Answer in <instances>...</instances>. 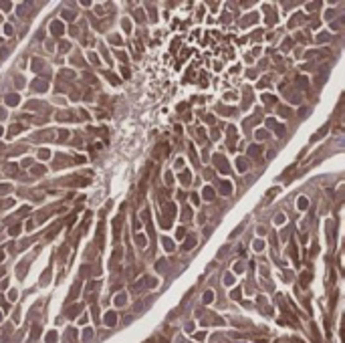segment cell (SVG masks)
Here are the masks:
<instances>
[{
    "mask_svg": "<svg viewBox=\"0 0 345 343\" xmlns=\"http://www.w3.org/2000/svg\"><path fill=\"white\" fill-rule=\"evenodd\" d=\"M168 152H170V145H168V143H161V145H157V147L153 149V157H156V160H160L161 153H165V156H168Z\"/></svg>",
    "mask_w": 345,
    "mask_h": 343,
    "instance_id": "cell-4",
    "label": "cell"
},
{
    "mask_svg": "<svg viewBox=\"0 0 345 343\" xmlns=\"http://www.w3.org/2000/svg\"><path fill=\"white\" fill-rule=\"evenodd\" d=\"M295 343H303V341H301V339H295Z\"/></svg>",
    "mask_w": 345,
    "mask_h": 343,
    "instance_id": "cell-47",
    "label": "cell"
},
{
    "mask_svg": "<svg viewBox=\"0 0 345 343\" xmlns=\"http://www.w3.org/2000/svg\"><path fill=\"white\" fill-rule=\"evenodd\" d=\"M156 267L160 268V271H165V268H164V267H165V260H157V264H156Z\"/></svg>",
    "mask_w": 345,
    "mask_h": 343,
    "instance_id": "cell-38",
    "label": "cell"
},
{
    "mask_svg": "<svg viewBox=\"0 0 345 343\" xmlns=\"http://www.w3.org/2000/svg\"><path fill=\"white\" fill-rule=\"evenodd\" d=\"M38 333H41V327H38V325H32V333H31V339H28V343H35V339L38 337Z\"/></svg>",
    "mask_w": 345,
    "mask_h": 343,
    "instance_id": "cell-17",
    "label": "cell"
},
{
    "mask_svg": "<svg viewBox=\"0 0 345 343\" xmlns=\"http://www.w3.org/2000/svg\"><path fill=\"white\" fill-rule=\"evenodd\" d=\"M91 329H85V333H83V339H89V337H91Z\"/></svg>",
    "mask_w": 345,
    "mask_h": 343,
    "instance_id": "cell-40",
    "label": "cell"
},
{
    "mask_svg": "<svg viewBox=\"0 0 345 343\" xmlns=\"http://www.w3.org/2000/svg\"><path fill=\"white\" fill-rule=\"evenodd\" d=\"M97 246L103 248V224H99V228H97Z\"/></svg>",
    "mask_w": 345,
    "mask_h": 343,
    "instance_id": "cell-14",
    "label": "cell"
},
{
    "mask_svg": "<svg viewBox=\"0 0 345 343\" xmlns=\"http://www.w3.org/2000/svg\"><path fill=\"white\" fill-rule=\"evenodd\" d=\"M262 101H265V103H276V99L272 95H262Z\"/></svg>",
    "mask_w": 345,
    "mask_h": 343,
    "instance_id": "cell-32",
    "label": "cell"
},
{
    "mask_svg": "<svg viewBox=\"0 0 345 343\" xmlns=\"http://www.w3.org/2000/svg\"><path fill=\"white\" fill-rule=\"evenodd\" d=\"M212 299H214V293H212V291H206V293H204V303H212Z\"/></svg>",
    "mask_w": 345,
    "mask_h": 343,
    "instance_id": "cell-23",
    "label": "cell"
},
{
    "mask_svg": "<svg viewBox=\"0 0 345 343\" xmlns=\"http://www.w3.org/2000/svg\"><path fill=\"white\" fill-rule=\"evenodd\" d=\"M137 244H139V246H146V238H143V236H137Z\"/></svg>",
    "mask_w": 345,
    "mask_h": 343,
    "instance_id": "cell-43",
    "label": "cell"
},
{
    "mask_svg": "<svg viewBox=\"0 0 345 343\" xmlns=\"http://www.w3.org/2000/svg\"><path fill=\"white\" fill-rule=\"evenodd\" d=\"M2 274H4V268H0V277H2Z\"/></svg>",
    "mask_w": 345,
    "mask_h": 343,
    "instance_id": "cell-46",
    "label": "cell"
},
{
    "mask_svg": "<svg viewBox=\"0 0 345 343\" xmlns=\"http://www.w3.org/2000/svg\"><path fill=\"white\" fill-rule=\"evenodd\" d=\"M156 283H157V281H156L153 277L146 274V277H141V278H139V281L133 285V293H135V291H141V289H146V287H156Z\"/></svg>",
    "mask_w": 345,
    "mask_h": 343,
    "instance_id": "cell-1",
    "label": "cell"
},
{
    "mask_svg": "<svg viewBox=\"0 0 345 343\" xmlns=\"http://www.w3.org/2000/svg\"><path fill=\"white\" fill-rule=\"evenodd\" d=\"M202 196L206 200H214V196H216V192H214V188H210V186H206L204 188V192H202Z\"/></svg>",
    "mask_w": 345,
    "mask_h": 343,
    "instance_id": "cell-10",
    "label": "cell"
},
{
    "mask_svg": "<svg viewBox=\"0 0 345 343\" xmlns=\"http://www.w3.org/2000/svg\"><path fill=\"white\" fill-rule=\"evenodd\" d=\"M10 190H12V186H10V184H0V196L8 194Z\"/></svg>",
    "mask_w": 345,
    "mask_h": 343,
    "instance_id": "cell-20",
    "label": "cell"
},
{
    "mask_svg": "<svg viewBox=\"0 0 345 343\" xmlns=\"http://www.w3.org/2000/svg\"><path fill=\"white\" fill-rule=\"evenodd\" d=\"M81 309H83V307H81V305H75V307H73V309H71V311H69V317H75L77 313L81 311Z\"/></svg>",
    "mask_w": 345,
    "mask_h": 343,
    "instance_id": "cell-29",
    "label": "cell"
},
{
    "mask_svg": "<svg viewBox=\"0 0 345 343\" xmlns=\"http://www.w3.org/2000/svg\"><path fill=\"white\" fill-rule=\"evenodd\" d=\"M117 258L121 260V248H115V250H113V256H111V260H109V267H111V268L115 267V263H117Z\"/></svg>",
    "mask_w": 345,
    "mask_h": 343,
    "instance_id": "cell-11",
    "label": "cell"
},
{
    "mask_svg": "<svg viewBox=\"0 0 345 343\" xmlns=\"http://www.w3.org/2000/svg\"><path fill=\"white\" fill-rule=\"evenodd\" d=\"M46 343H57V333L50 331L49 335H46Z\"/></svg>",
    "mask_w": 345,
    "mask_h": 343,
    "instance_id": "cell-26",
    "label": "cell"
},
{
    "mask_svg": "<svg viewBox=\"0 0 345 343\" xmlns=\"http://www.w3.org/2000/svg\"><path fill=\"white\" fill-rule=\"evenodd\" d=\"M285 220H287V218H285V214H276V218H275L276 224H285Z\"/></svg>",
    "mask_w": 345,
    "mask_h": 343,
    "instance_id": "cell-30",
    "label": "cell"
},
{
    "mask_svg": "<svg viewBox=\"0 0 345 343\" xmlns=\"http://www.w3.org/2000/svg\"><path fill=\"white\" fill-rule=\"evenodd\" d=\"M279 190H280V188H272V190H268V192H266V200H271V198H275V196H276V194H279Z\"/></svg>",
    "mask_w": 345,
    "mask_h": 343,
    "instance_id": "cell-24",
    "label": "cell"
},
{
    "mask_svg": "<svg viewBox=\"0 0 345 343\" xmlns=\"http://www.w3.org/2000/svg\"><path fill=\"white\" fill-rule=\"evenodd\" d=\"M105 75H107V79L111 81L113 85H117V79H115V77H113V73H105Z\"/></svg>",
    "mask_w": 345,
    "mask_h": 343,
    "instance_id": "cell-36",
    "label": "cell"
},
{
    "mask_svg": "<svg viewBox=\"0 0 345 343\" xmlns=\"http://www.w3.org/2000/svg\"><path fill=\"white\" fill-rule=\"evenodd\" d=\"M327 131H329V123H325V125H323V127H321V129H319V131H317V133H315L313 137H311V139H313V141H317V139H321V137H323V135H325V133H327Z\"/></svg>",
    "mask_w": 345,
    "mask_h": 343,
    "instance_id": "cell-8",
    "label": "cell"
},
{
    "mask_svg": "<svg viewBox=\"0 0 345 343\" xmlns=\"http://www.w3.org/2000/svg\"><path fill=\"white\" fill-rule=\"evenodd\" d=\"M2 258H4V254H2V252H0V260H2Z\"/></svg>",
    "mask_w": 345,
    "mask_h": 343,
    "instance_id": "cell-48",
    "label": "cell"
},
{
    "mask_svg": "<svg viewBox=\"0 0 345 343\" xmlns=\"http://www.w3.org/2000/svg\"><path fill=\"white\" fill-rule=\"evenodd\" d=\"M32 174L35 176H42L45 174V168H42V166H35V168H32Z\"/></svg>",
    "mask_w": 345,
    "mask_h": 343,
    "instance_id": "cell-27",
    "label": "cell"
},
{
    "mask_svg": "<svg viewBox=\"0 0 345 343\" xmlns=\"http://www.w3.org/2000/svg\"><path fill=\"white\" fill-rule=\"evenodd\" d=\"M164 246L168 248V250H172V248H174V242H172V240H168V238H164Z\"/></svg>",
    "mask_w": 345,
    "mask_h": 343,
    "instance_id": "cell-34",
    "label": "cell"
},
{
    "mask_svg": "<svg viewBox=\"0 0 345 343\" xmlns=\"http://www.w3.org/2000/svg\"><path fill=\"white\" fill-rule=\"evenodd\" d=\"M224 281H226V285H234V277H232V274H226Z\"/></svg>",
    "mask_w": 345,
    "mask_h": 343,
    "instance_id": "cell-35",
    "label": "cell"
},
{
    "mask_svg": "<svg viewBox=\"0 0 345 343\" xmlns=\"http://www.w3.org/2000/svg\"><path fill=\"white\" fill-rule=\"evenodd\" d=\"M309 281H311V274H309V273H303V274H301V287H307V285H309Z\"/></svg>",
    "mask_w": 345,
    "mask_h": 343,
    "instance_id": "cell-18",
    "label": "cell"
},
{
    "mask_svg": "<svg viewBox=\"0 0 345 343\" xmlns=\"http://www.w3.org/2000/svg\"><path fill=\"white\" fill-rule=\"evenodd\" d=\"M0 135H2V127H0Z\"/></svg>",
    "mask_w": 345,
    "mask_h": 343,
    "instance_id": "cell-49",
    "label": "cell"
},
{
    "mask_svg": "<svg viewBox=\"0 0 345 343\" xmlns=\"http://www.w3.org/2000/svg\"><path fill=\"white\" fill-rule=\"evenodd\" d=\"M307 206H309L307 198H305V196H301V198H299V208H301V210H307Z\"/></svg>",
    "mask_w": 345,
    "mask_h": 343,
    "instance_id": "cell-25",
    "label": "cell"
},
{
    "mask_svg": "<svg viewBox=\"0 0 345 343\" xmlns=\"http://www.w3.org/2000/svg\"><path fill=\"white\" fill-rule=\"evenodd\" d=\"M20 97L16 95V93H10V95H6V105H18Z\"/></svg>",
    "mask_w": 345,
    "mask_h": 343,
    "instance_id": "cell-13",
    "label": "cell"
},
{
    "mask_svg": "<svg viewBox=\"0 0 345 343\" xmlns=\"http://www.w3.org/2000/svg\"><path fill=\"white\" fill-rule=\"evenodd\" d=\"M180 180H182V182H184V184H190V182H192V174H190L188 170L180 172Z\"/></svg>",
    "mask_w": 345,
    "mask_h": 343,
    "instance_id": "cell-16",
    "label": "cell"
},
{
    "mask_svg": "<svg viewBox=\"0 0 345 343\" xmlns=\"http://www.w3.org/2000/svg\"><path fill=\"white\" fill-rule=\"evenodd\" d=\"M0 319H2V315H0Z\"/></svg>",
    "mask_w": 345,
    "mask_h": 343,
    "instance_id": "cell-50",
    "label": "cell"
},
{
    "mask_svg": "<svg viewBox=\"0 0 345 343\" xmlns=\"http://www.w3.org/2000/svg\"><path fill=\"white\" fill-rule=\"evenodd\" d=\"M236 166H238V170H240V172H246V160H244V157H238Z\"/></svg>",
    "mask_w": 345,
    "mask_h": 343,
    "instance_id": "cell-19",
    "label": "cell"
},
{
    "mask_svg": "<svg viewBox=\"0 0 345 343\" xmlns=\"http://www.w3.org/2000/svg\"><path fill=\"white\" fill-rule=\"evenodd\" d=\"M214 164L220 168V172H222V174H228V162L224 160L222 156H214Z\"/></svg>",
    "mask_w": 345,
    "mask_h": 343,
    "instance_id": "cell-3",
    "label": "cell"
},
{
    "mask_svg": "<svg viewBox=\"0 0 345 343\" xmlns=\"http://www.w3.org/2000/svg\"><path fill=\"white\" fill-rule=\"evenodd\" d=\"M176 238H184V228L178 230V236H176Z\"/></svg>",
    "mask_w": 345,
    "mask_h": 343,
    "instance_id": "cell-45",
    "label": "cell"
},
{
    "mask_svg": "<svg viewBox=\"0 0 345 343\" xmlns=\"http://www.w3.org/2000/svg\"><path fill=\"white\" fill-rule=\"evenodd\" d=\"M18 232H20V224H14V226L10 228V234H12V236H16Z\"/></svg>",
    "mask_w": 345,
    "mask_h": 343,
    "instance_id": "cell-33",
    "label": "cell"
},
{
    "mask_svg": "<svg viewBox=\"0 0 345 343\" xmlns=\"http://www.w3.org/2000/svg\"><path fill=\"white\" fill-rule=\"evenodd\" d=\"M196 242H198L196 236H188V238H186V242H184V250H192V248L196 246Z\"/></svg>",
    "mask_w": 345,
    "mask_h": 343,
    "instance_id": "cell-12",
    "label": "cell"
},
{
    "mask_svg": "<svg viewBox=\"0 0 345 343\" xmlns=\"http://www.w3.org/2000/svg\"><path fill=\"white\" fill-rule=\"evenodd\" d=\"M38 157H41V160H46V157H49V152H46V149H42V152L38 153Z\"/></svg>",
    "mask_w": 345,
    "mask_h": 343,
    "instance_id": "cell-39",
    "label": "cell"
},
{
    "mask_svg": "<svg viewBox=\"0 0 345 343\" xmlns=\"http://www.w3.org/2000/svg\"><path fill=\"white\" fill-rule=\"evenodd\" d=\"M115 305H125V293H119L115 297Z\"/></svg>",
    "mask_w": 345,
    "mask_h": 343,
    "instance_id": "cell-22",
    "label": "cell"
},
{
    "mask_svg": "<svg viewBox=\"0 0 345 343\" xmlns=\"http://www.w3.org/2000/svg\"><path fill=\"white\" fill-rule=\"evenodd\" d=\"M256 137H258V139H262V137H266V131H262V129H261V131H256Z\"/></svg>",
    "mask_w": 345,
    "mask_h": 343,
    "instance_id": "cell-44",
    "label": "cell"
},
{
    "mask_svg": "<svg viewBox=\"0 0 345 343\" xmlns=\"http://www.w3.org/2000/svg\"><path fill=\"white\" fill-rule=\"evenodd\" d=\"M146 192H147V172L143 174V178H141V182H139V194H137V200L141 202L143 200V196H146Z\"/></svg>",
    "mask_w": 345,
    "mask_h": 343,
    "instance_id": "cell-2",
    "label": "cell"
},
{
    "mask_svg": "<svg viewBox=\"0 0 345 343\" xmlns=\"http://www.w3.org/2000/svg\"><path fill=\"white\" fill-rule=\"evenodd\" d=\"M115 323H117V315H115L113 311H109L107 315H105V325H109V327H113Z\"/></svg>",
    "mask_w": 345,
    "mask_h": 343,
    "instance_id": "cell-6",
    "label": "cell"
},
{
    "mask_svg": "<svg viewBox=\"0 0 345 343\" xmlns=\"http://www.w3.org/2000/svg\"><path fill=\"white\" fill-rule=\"evenodd\" d=\"M232 297H234V299H240V289H234V291H232Z\"/></svg>",
    "mask_w": 345,
    "mask_h": 343,
    "instance_id": "cell-41",
    "label": "cell"
},
{
    "mask_svg": "<svg viewBox=\"0 0 345 343\" xmlns=\"http://www.w3.org/2000/svg\"><path fill=\"white\" fill-rule=\"evenodd\" d=\"M75 220H77V214H71V216L67 218V226H73V224H75Z\"/></svg>",
    "mask_w": 345,
    "mask_h": 343,
    "instance_id": "cell-31",
    "label": "cell"
},
{
    "mask_svg": "<svg viewBox=\"0 0 345 343\" xmlns=\"http://www.w3.org/2000/svg\"><path fill=\"white\" fill-rule=\"evenodd\" d=\"M50 31H53V34H57V36H61V34L65 32V28H63V24H61V22H59V20H57V22H53V24H50Z\"/></svg>",
    "mask_w": 345,
    "mask_h": 343,
    "instance_id": "cell-7",
    "label": "cell"
},
{
    "mask_svg": "<svg viewBox=\"0 0 345 343\" xmlns=\"http://www.w3.org/2000/svg\"><path fill=\"white\" fill-rule=\"evenodd\" d=\"M32 89H35V91H45L46 89V81H35V83H32Z\"/></svg>",
    "mask_w": 345,
    "mask_h": 343,
    "instance_id": "cell-15",
    "label": "cell"
},
{
    "mask_svg": "<svg viewBox=\"0 0 345 343\" xmlns=\"http://www.w3.org/2000/svg\"><path fill=\"white\" fill-rule=\"evenodd\" d=\"M190 216H192L190 208H184V212H182V218H190Z\"/></svg>",
    "mask_w": 345,
    "mask_h": 343,
    "instance_id": "cell-37",
    "label": "cell"
},
{
    "mask_svg": "<svg viewBox=\"0 0 345 343\" xmlns=\"http://www.w3.org/2000/svg\"><path fill=\"white\" fill-rule=\"evenodd\" d=\"M279 115H283V117H289V115H291V109H289V107H285V105H280V107H279Z\"/></svg>",
    "mask_w": 345,
    "mask_h": 343,
    "instance_id": "cell-21",
    "label": "cell"
},
{
    "mask_svg": "<svg viewBox=\"0 0 345 343\" xmlns=\"http://www.w3.org/2000/svg\"><path fill=\"white\" fill-rule=\"evenodd\" d=\"M119 230H121V218L117 216V218L113 220V236H115V240L119 238Z\"/></svg>",
    "mask_w": 345,
    "mask_h": 343,
    "instance_id": "cell-9",
    "label": "cell"
},
{
    "mask_svg": "<svg viewBox=\"0 0 345 343\" xmlns=\"http://www.w3.org/2000/svg\"><path fill=\"white\" fill-rule=\"evenodd\" d=\"M248 153H250V156H256V153H261V147H258V145H250Z\"/></svg>",
    "mask_w": 345,
    "mask_h": 343,
    "instance_id": "cell-28",
    "label": "cell"
},
{
    "mask_svg": "<svg viewBox=\"0 0 345 343\" xmlns=\"http://www.w3.org/2000/svg\"><path fill=\"white\" fill-rule=\"evenodd\" d=\"M18 131H20V125H12L10 127V133H18Z\"/></svg>",
    "mask_w": 345,
    "mask_h": 343,
    "instance_id": "cell-42",
    "label": "cell"
},
{
    "mask_svg": "<svg viewBox=\"0 0 345 343\" xmlns=\"http://www.w3.org/2000/svg\"><path fill=\"white\" fill-rule=\"evenodd\" d=\"M220 194L222 196H230L232 194V184L230 182H220Z\"/></svg>",
    "mask_w": 345,
    "mask_h": 343,
    "instance_id": "cell-5",
    "label": "cell"
}]
</instances>
